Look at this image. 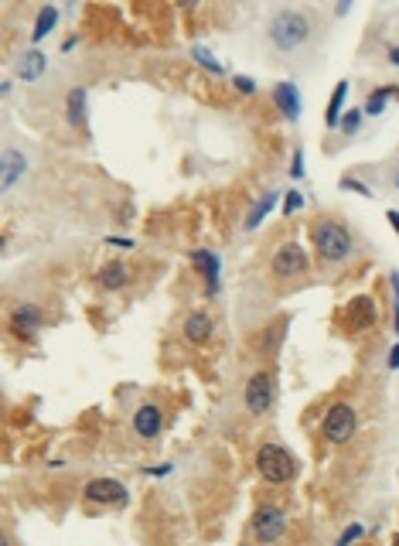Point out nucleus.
I'll return each mask as SVG.
<instances>
[{"label": "nucleus", "instance_id": "obj_1", "mask_svg": "<svg viewBox=\"0 0 399 546\" xmlns=\"http://www.w3.org/2000/svg\"><path fill=\"white\" fill-rule=\"evenodd\" d=\"M266 35H270V45L277 48V52H301L311 35H314V24L307 18L304 11H294V7H284V11H277L270 24H266Z\"/></svg>", "mask_w": 399, "mask_h": 546}, {"label": "nucleus", "instance_id": "obj_2", "mask_svg": "<svg viewBox=\"0 0 399 546\" xmlns=\"http://www.w3.org/2000/svg\"><path fill=\"white\" fill-rule=\"evenodd\" d=\"M314 246H318V256L324 263H345L352 256V250H355L352 233L345 229L342 222H335V219H328V222H321L314 229Z\"/></svg>", "mask_w": 399, "mask_h": 546}, {"label": "nucleus", "instance_id": "obj_3", "mask_svg": "<svg viewBox=\"0 0 399 546\" xmlns=\"http://www.w3.org/2000/svg\"><path fill=\"white\" fill-rule=\"evenodd\" d=\"M256 471L263 475L270 485H287V482H294V475H297V461H294V454L280 444H263V448L256 451Z\"/></svg>", "mask_w": 399, "mask_h": 546}, {"label": "nucleus", "instance_id": "obj_4", "mask_svg": "<svg viewBox=\"0 0 399 546\" xmlns=\"http://www.w3.org/2000/svg\"><path fill=\"white\" fill-rule=\"evenodd\" d=\"M324 441L328 444H348L352 437H355V430H359V413L352 403H335V407L324 413Z\"/></svg>", "mask_w": 399, "mask_h": 546}, {"label": "nucleus", "instance_id": "obj_5", "mask_svg": "<svg viewBox=\"0 0 399 546\" xmlns=\"http://www.w3.org/2000/svg\"><path fill=\"white\" fill-rule=\"evenodd\" d=\"M307 267H311V260H307L304 246L301 243H284V246H277V253L270 260V270L277 280H294V277H304Z\"/></svg>", "mask_w": 399, "mask_h": 546}, {"label": "nucleus", "instance_id": "obj_6", "mask_svg": "<svg viewBox=\"0 0 399 546\" xmlns=\"http://www.w3.org/2000/svg\"><path fill=\"white\" fill-rule=\"evenodd\" d=\"M243 400H246V410L253 413V417H263V413H270L273 400H277L273 376H270V372H256V376H253V379L246 383V393H243Z\"/></svg>", "mask_w": 399, "mask_h": 546}, {"label": "nucleus", "instance_id": "obj_7", "mask_svg": "<svg viewBox=\"0 0 399 546\" xmlns=\"http://www.w3.org/2000/svg\"><path fill=\"white\" fill-rule=\"evenodd\" d=\"M284 529H287L284 509L263 506L256 516H253V536H256L260 543H277V540L284 536Z\"/></svg>", "mask_w": 399, "mask_h": 546}, {"label": "nucleus", "instance_id": "obj_8", "mask_svg": "<svg viewBox=\"0 0 399 546\" xmlns=\"http://www.w3.org/2000/svg\"><path fill=\"white\" fill-rule=\"evenodd\" d=\"M86 502H93V506H123L127 502V488L120 485L116 478H93L86 485Z\"/></svg>", "mask_w": 399, "mask_h": 546}, {"label": "nucleus", "instance_id": "obj_9", "mask_svg": "<svg viewBox=\"0 0 399 546\" xmlns=\"http://www.w3.org/2000/svg\"><path fill=\"white\" fill-rule=\"evenodd\" d=\"M345 318H348V332H369V328H376L379 311H376V304L369 297H352Z\"/></svg>", "mask_w": 399, "mask_h": 546}, {"label": "nucleus", "instance_id": "obj_10", "mask_svg": "<svg viewBox=\"0 0 399 546\" xmlns=\"http://www.w3.org/2000/svg\"><path fill=\"white\" fill-rule=\"evenodd\" d=\"M161 427H164V413H161V407L144 403V407L133 413V430H137L144 441H154V437L161 434Z\"/></svg>", "mask_w": 399, "mask_h": 546}, {"label": "nucleus", "instance_id": "obj_11", "mask_svg": "<svg viewBox=\"0 0 399 546\" xmlns=\"http://www.w3.org/2000/svg\"><path fill=\"white\" fill-rule=\"evenodd\" d=\"M273 103H277V110H280L284 120H290V123L301 117V93H297L294 82H277V86H273Z\"/></svg>", "mask_w": 399, "mask_h": 546}, {"label": "nucleus", "instance_id": "obj_12", "mask_svg": "<svg viewBox=\"0 0 399 546\" xmlns=\"http://www.w3.org/2000/svg\"><path fill=\"white\" fill-rule=\"evenodd\" d=\"M41 308L38 304H21V308H14V314H11V328L18 335H24V338H31V335L41 328Z\"/></svg>", "mask_w": 399, "mask_h": 546}, {"label": "nucleus", "instance_id": "obj_13", "mask_svg": "<svg viewBox=\"0 0 399 546\" xmlns=\"http://www.w3.org/2000/svg\"><path fill=\"white\" fill-rule=\"evenodd\" d=\"M185 338H188L191 345H202V342H209L212 332H215V321H212V314L205 311H191L188 318H185Z\"/></svg>", "mask_w": 399, "mask_h": 546}, {"label": "nucleus", "instance_id": "obj_14", "mask_svg": "<svg viewBox=\"0 0 399 546\" xmlns=\"http://www.w3.org/2000/svg\"><path fill=\"white\" fill-rule=\"evenodd\" d=\"M191 263H195V270L205 277V284H209V294H215L219 291V256L215 253H209V250H195L191 253Z\"/></svg>", "mask_w": 399, "mask_h": 546}, {"label": "nucleus", "instance_id": "obj_15", "mask_svg": "<svg viewBox=\"0 0 399 546\" xmlns=\"http://www.w3.org/2000/svg\"><path fill=\"white\" fill-rule=\"evenodd\" d=\"M45 69H48V59H45V52H38V48H31V52H24L18 59V76L24 79V82H35V79L45 76Z\"/></svg>", "mask_w": 399, "mask_h": 546}, {"label": "nucleus", "instance_id": "obj_16", "mask_svg": "<svg viewBox=\"0 0 399 546\" xmlns=\"http://www.w3.org/2000/svg\"><path fill=\"white\" fill-rule=\"evenodd\" d=\"M24 171H28V157L21 151H14V147H7L4 151V192H11Z\"/></svg>", "mask_w": 399, "mask_h": 546}, {"label": "nucleus", "instance_id": "obj_17", "mask_svg": "<svg viewBox=\"0 0 399 546\" xmlns=\"http://www.w3.org/2000/svg\"><path fill=\"white\" fill-rule=\"evenodd\" d=\"M99 284H103L106 291H123V287L130 284V270H127L120 260H113V263H106V267L99 270Z\"/></svg>", "mask_w": 399, "mask_h": 546}, {"label": "nucleus", "instance_id": "obj_18", "mask_svg": "<svg viewBox=\"0 0 399 546\" xmlns=\"http://www.w3.org/2000/svg\"><path fill=\"white\" fill-rule=\"evenodd\" d=\"M86 99H89V93H86V89H72V93H69V99H65L69 123H72V127H82V130H86Z\"/></svg>", "mask_w": 399, "mask_h": 546}, {"label": "nucleus", "instance_id": "obj_19", "mask_svg": "<svg viewBox=\"0 0 399 546\" xmlns=\"http://www.w3.org/2000/svg\"><path fill=\"white\" fill-rule=\"evenodd\" d=\"M277 198H280V192H266V195L260 198V202H256V209H253V212H249V219H246V229H249V233L263 226V219H266V215H270V212H273V205H277Z\"/></svg>", "mask_w": 399, "mask_h": 546}, {"label": "nucleus", "instance_id": "obj_20", "mask_svg": "<svg viewBox=\"0 0 399 546\" xmlns=\"http://www.w3.org/2000/svg\"><path fill=\"white\" fill-rule=\"evenodd\" d=\"M345 96H348V82H338L335 86V93H331V103H328V113H324V120H328V127L331 130H338V123H342V103Z\"/></svg>", "mask_w": 399, "mask_h": 546}, {"label": "nucleus", "instance_id": "obj_21", "mask_svg": "<svg viewBox=\"0 0 399 546\" xmlns=\"http://www.w3.org/2000/svg\"><path fill=\"white\" fill-rule=\"evenodd\" d=\"M58 24V11L55 7H41L38 11V21H35V31H31V41H45L48 31Z\"/></svg>", "mask_w": 399, "mask_h": 546}, {"label": "nucleus", "instance_id": "obj_22", "mask_svg": "<svg viewBox=\"0 0 399 546\" xmlns=\"http://www.w3.org/2000/svg\"><path fill=\"white\" fill-rule=\"evenodd\" d=\"M191 59L198 62V65H202L205 72H212V76H226V69H222V62L215 59V55H212L209 48H202V45H195V48H191Z\"/></svg>", "mask_w": 399, "mask_h": 546}, {"label": "nucleus", "instance_id": "obj_23", "mask_svg": "<svg viewBox=\"0 0 399 546\" xmlns=\"http://www.w3.org/2000/svg\"><path fill=\"white\" fill-rule=\"evenodd\" d=\"M399 89H393V86H382V89H376L372 96H369V103H365V113L369 117H379L382 110H386V103H389V96H396Z\"/></svg>", "mask_w": 399, "mask_h": 546}, {"label": "nucleus", "instance_id": "obj_24", "mask_svg": "<svg viewBox=\"0 0 399 546\" xmlns=\"http://www.w3.org/2000/svg\"><path fill=\"white\" fill-rule=\"evenodd\" d=\"M362 113H365V110H348V113H345L342 117V123H338V130H342V134H359V127H362Z\"/></svg>", "mask_w": 399, "mask_h": 546}, {"label": "nucleus", "instance_id": "obj_25", "mask_svg": "<svg viewBox=\"0 0 399 546\" xmlns=\"http://www.w3.org/2000/svg\"><path fill=\"white\" fill-rule=\"evenodd\" d=\"M304 209V195L301 192H287V198H284V215L290 219L294 212H301Z\"/></svg>", "mask_w": 399, "mask_h": 546}, {"label": "nucleus", "instance_id": "obj_26", "mask_svg": "<svg viewBox=\"0 0 399 546\" xmlns=\"http://www.w3.org/2000/svg\"><path fill=\"white\" fill-rule=\"evenodd\" d=\"M362 533H365V526H359V523H355V526H348V529L342 533V540H338V546H352L355 540H362Z\"/></svg>", "mask_w": 399, "mask_h": 546}, {"label": "nucleus", "instance_id": "obj_27", "mask_svg": "<svg viewBox=\"0 0 399 546\" xmlns=\"http://www.w3.org/2000/svg\"><path fill=\"white\" fill-rule=\"evenodd\" d=\"M342 188H352V192H359V195L372 198V188H369V185H362L359 178H342Z\"/></svg>", "mask_w": 399, "mask_h": 546}, {"label": "nucleus", "instance_id": "obj_28", "mask_svg": "<svg viewBox=\"0 0 399 546\" xmlns=\"http://www.w3.org/2000/svg\"><path fill=\"white\" fill-rule=\"evenodd\" d=\"M290 178H297V181L304 178V151H301V147L294 151V164H290Z\"/></svg>", "mask_w": 399, "mask_h": 546}, {"label": "nucleus", "instance_id": "obj_29", "mask_svg": "<svg viewBox=\"0 0 399 546\" xmlns=\"http://www.w3.org/2000/svg\"><path fill=\"white\" fill-rule=\"evenodd\" d=\"M232 86H236L239 93H246V96H253V93H256V82H253L249 76H236V79H232Z\"/></svg>", "mask_w": 399, "mask_h": 546}, {"label": "nucleus", "instance_id": "obj_30", "mask_svg": "<svg viewBox=\"0 0 399 546\" xmlns=\"http://www.w3.org/2000/svg\"><path fill=\"white\" fill-rule=\"evenodd\" d=\"M386 219H389V226H393V233L399 236V212H396V209H389V212H386Z\"/></svg>", "mask_w": 399, "mask_h": 546}, {"label": "nucleus", "instance_id": "obj_31", "mask_svg": "<svg viewBox=\"0 0 399 546\" xmlns=\"http://www.w3.org/2000/svg\"><path fill=\"white\" fill-rule=\"evenodd\" d=\"M106 243H110V246H120V250H133V243H130V239H113V236H110Z\"/></svg>", "mask_w": 399, "mask_h": 546}, {"label": "nucleus", "instance_id": "obj_32", "mask_svg": "<svg viewBox=\"0 0 399 546\" xmlns=\"http://www.w3.org/2000/svg\"><path fill=\"white\" fill-rule=\"evenodd\" d=\"M389 369H399V345L389 352Z\"/></svg>", "mask_w": 399, "mask_h": 546}, {"label": "nucleus", "instance_id": "obj_33", "mask_svg": "<svg viewBox=\"0 0 399 546\" xmlns=\"http://www.w3.org/2000/svg\"><path fill=\"white\" fill-rule=\"evenodd\" d=\"M389 62H393V65H396V69H399V45H396V48H393V52H389Z\"/></svg>", "mask_w": 399, "mask_h": 546}, {"label": "nucleus", "instance_id": "obj_34", "mask_svg": "<svg viewBox=\"0 0 399 546\" xmlns=\"http://www.w3.org/2000/svg\"><path fill=\"white\" fill-rule=\"evenodd\" d=\"M389 280H393V291H396V297H399V273H393Z\"/></svg>", "mask_w": 399, "mask_h": 546}, {"label": "nucleus", "instance_id": "obj_35", "mask_svg": "<svg viewBox=\"0 0 399 546\" xmlns=\"http://www.w3.org/2000/svg\"><path fill=\"white\" fill-rule=\"evenodd\" d=\"M393 185H396V188H399V171H396V178H393Z\"/></svg>", "mask_w": 399, "mask_h": 546}, {"label": "nucleus", "instance_id": "obj_36", "mask_svg": "<svg viewBox=\"0 0 399 546\" xmlns=\"http://www.w3.org/2000/svg\"><path fill=\"white\" fill-rule=\"evenodd\" d=\"M396 332H399V311H396Z\"/></svg>", "mask_w": 399, "mask_h": 546}, {"label": "nucleus", "instance_id": "obj_37", "mask_svg": "<svg viewBox=\"0 0 399 546\" xmlns=\"http://www.w3.org/2000/svg\"><path fill=\"white\" fill-rule=\"evenodd\" d=\"M0 546H11V540H4V543H0Z\"/></svg>", "mask_w": 399, "mask_h": 546}, {"label": "nucleus", "instance_id": "obj_38", "mask_svg": "<svg viewBox=\"0 0 399 546\" xmlns=\"http://www.w3.org/2000/svg\"><path fill=\"white\" fill-rule=\"evenodd\" d=\"M393 546H399V536H396V540H393Z\"/></svg>", "mask_w": 399, "mask_h": 546}]
</instances>
